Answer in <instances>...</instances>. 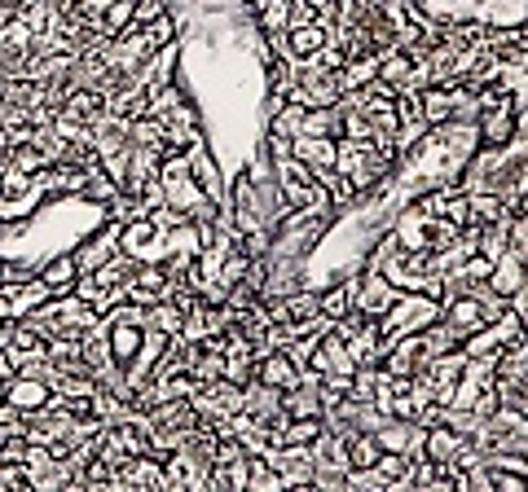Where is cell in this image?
<instances>
[{
	"label": "cell",
	"instance_id": "5bb4252c",
	"mask_svg": "<svg viewBox=\"0 0 528 492\" xmlns=\"http://www.w3.org/2000/svg\"><path fill=\"white\" fill-rule=\"evenodd\" d=\"M150 326L154 330H163V334H181V326H185V312L172 304V299H159V304L150 308Z\"/></svg>",
	"mask_w": 528,
	"mask_h": 492
},
{
	"label": "cell",
	"instance_id": "3957f363",
	"mask_svg": "<svg viewBox=\"0 0 528 492\" xmlns=\"http://www.w3.org/2000/svg\"><path fill=\"white\" fill-rule=\"evenodd\" d=\"M524 268H528V260H520V255H511V251H506L502 260H493V268H489V286L498 290L506 304H511L515 290L528 286V273H524Z\"/></svg>",
	"mask_w": 528,
	"mask_h": 492
},
{
	"label": "cell",
	"instance_id": "30bf717a",
	"mask_svg": "<svg viewBox=\"0 0 528 492\" xmlns=\"http://www.w3.org/2000/svg\"><path fill=\"white\" fill-rule=\"evenodd\" d=\"M418 97H423V123H427V128H436V123H449V119H454V93H449V88L427 84Z\"/></svg>",
	"mask_w": 528,
	"mask_h": 492
},
{
	"label": "cell",
	"instance_id": "7a4b0ae2",
	"mask_svg": "<svg viewBox=\"0 0 528 492\" xmlns=\"http://www.w3.org/2000/svg\"><path fill=\"white\" fill-rule=\"evenodd\" d=\"M5 400L14 409H22V413H31V409H44L53 400V387L44 383V378H31V374H14L5 383Z\"/></svg>",
	"mask_w": 528,
	"mask_h": 492
},
{
	"label": "cell",
	"instance_id": "4fadbf2b",
	"mask_svg": "<svg viewBox=\"0 0 528 492\" xmlns=\"http://www.w3.org/2000/svg\"><path fill=\"white\" fill-rule=\"evenodd\" d=\"M317 304H322V317H326V321H335L339 312H348V308H352V290H348V282H335V286L317 290Z\"/></svg>",
	"mask_w": 528,
	"mask_h": 492
},
{
	"label": "cell",
	"instance_id": "52a82bcc",
	"mask_svg": "<svg viewBox=\"0 0 528 492\" xmlns=\"http://www.w3.org/2000/svg\"><path fill=\"white\" fill-rule=\"evenodd\" d=\"M291 154L317 172V167H335V159H339V141H335V137H295V141H291Z\"/></svg>",
	"mask_w": 528,
	"mask_h": 492
},
{
	"label": "cell",
	"instance_id": "6da1fadb",
	"mask_svg": "<svg viewBox=\"0 0 528 492\" xmlns=\"http://www.w3.org/2000/svg\"><path fill=\"white\" fill-rule=\"evenodd\" d=\"M119 251H128L132 260H163V229L150 216H137L128 225H119Z\"/></svg>",
	"mask_w": 528,
	"mask_h": 492
},
{
	"label": "cell",
	"instance_id": "ba28073f",
	"mask_svg": "<svg viewBox=\"0 0 528 492\" xmlns=\"http://www.w3.org/2000/svg\"><path fill=\"white\" fill-rule=\"evenodd\" d=\"M163 181V203L168 207H176V211H185L190 216V207L203 198V189H198V181L190 172H176V176H159Z\"/></svg>",
	"mask_w": 528,
	"mask_h": 492
},
{
	"label": "cell",
	"instance_id": "9a60e30c",
	"mask_svg": "<svg viewBox=\"0 0 528 492\" xmlns=\"http://www.w3.org/2000/svg\"><path fill=\"white\" fill-rule=\"evenodd\" d=\"M159 14H163V0H137V9H132V27H150Z\"/></svg>",
	"mask_w": 528,
	"mask_h": 492
},
{
	"label": "cell",
	"instance_id": "ac0fdd59",
	"mask_svg": "<svg viewBox=\"0 0 528 492\" xmlns=\"http://www.w3.org/2000/svg\"><path fill=\"white\" fill-rule=\"evenodd\" d=\"M326 5H339V0H326Z\"/></svg>",
	"mask_w": 528,
	"mask_h": 492
},
{
	"label": "cell",
	"instance_id": "8992f818",
	"mask_svg": "<svg viewBox=\"0 0 528 492\" xmlns=\"http://www.w3.org/2000/svg\"><path fill=\"white\" fill-rule=\"evenodd\" d=\"M330 40V31L322 27V22H304V27H286V58H295V62H304V58H313L317 49Z\"/></svg>",
	"mask_w": 528,
	"mask_h": 492
},
{
	"label": "cell",
	"instance_id": "e0dca14e",
	"mask_svg": "<svg viewBox=\"0 0 528 492\" xmlns=\"http://www.w3.org/2000/svg\"><path fill=\"white\" fill-rule=\"evenodd\" d=\"M520 326H524V339H528V308L520 312Z\"/></svg>",
	"mask_w": 528,
	"mask_h": 492
},
{
	"label": "cell",
	"instance_id": "9c48e42d",
	"mask_svg": "<svg viewBox=\"0 0 528 492\" xmlns=\"http://www.w3.org/2000/svg\"><path fill=\"white\" fill-rule=\"evenodd\" d=\"M458 444H462V435L440 422V427H427V435H423V457H432V462H454Z\"/></svg>",
	"mask_w": 528,
	"mask_h": 492
},
{
	"label": "cell",
	"instance_id": "5b68a950",
	"mask_svg": "<svg viewBox=\"0 0 528 492\" xmlns=\"http://www.w3.org/2000/svg\"><path fill=\"white\" fill-rule=\"evenodd\" d=\"M300 374H304V369L295 365L286 352H269V356H260V361H256V378H260V383L282 387V391H291L295 383H300Z\"/></svg>",
	"mask_w": 528,
	"mask_h": 492
},
{
	"label": "cell",
	"instance_id": "2e32d148",
	"mask_svg": "<svg viewBox=\"0 0 528 492\" xmlns=\"http://www.w3.org/2000/svg\"><path fill=\"white\" fill-rule=\"evenodd\" d=\"M304 22H317V5H308V0H291V27H304Z\"/></svg>",
	"mask_w": 528,
	"mask_h": 492
},
{
	"label": "cell",
	"instance_id": "8fae6325",
	"mask_svg": "<svg viewBox=\"0 0 528 492\" xmlns=\"http://www.w3.org/2000/svg\"><path fill=\"white\" fill-rule=\"evenodd\" d=\"M286 479L269 466L264 453H247V492H282Z\"/></svg>",
	"mask_w": 528,
	"mask_h": 492
},
{
	"label": "cell",
	"instance_id": "277c9868",
	"mask_svg": "<svg viewBox=\"0 0 528 492\" xmlns=\"http://www.w3.org/2000/svg\"><path fill=\"white\" fill-rule=\"evenodd\" d=\"M75 277H80V264H75L71 251H58L40 264V282L49 286V295H71L75 290Z\"/></svg>",
	"mask_w": 528,
	"mask_h": 492
},
{
	"label": "cell",
	"instance_id": "7c38bea8",
	"mask_svg": "<svg viewBox=\"0 0 528 492\" xmlns=\"http://www.w3.org/2000/svg\"><path fill=\"white\" fill-rule=\"evenodd\" d=\"M383 444L374 440V431H352L348 435V471H366V466L379 462Z\"/></svg>",
	"mask_w": 528,
	"mask_h": 492
}]
</instances>
